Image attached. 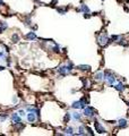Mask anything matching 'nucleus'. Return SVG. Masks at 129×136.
<instances>
[{
	"mask_svg": "<svg viewBox=\"0 0 129 136\" xmlns=\"http://www.w3.org/2000/svg\"><path fill=\"white\" fill-rule=\"evenodd\" d=\"M17 98H16V96H14V98H13V102H14V103H17Z\"/></svg>",
	"mask_w": 129,
	"mask_h": 136,
	"instance_id": "nucleus-26",
	"label": "nucleus"
},
{
	"mask_svg": "<svg viewBox=\"0 0 129 136\" xmlns=\"http://www.w3.org/2000/svg\"><path fill=\"white\" fill-rule=\"evenodd\" d=\"M5 68H6V67H3V66H0V70H3Z\"/></svg>",
	"mask_w": 129,
	"mask_h": 136,
	"instance_id": "nucleus-27",
	"label": "nucleus"
},
{
	"mask_svg": "<svg viewBox=\"0 0 129 136\" xmlns=\"http://www.w3.org/2000/svg\"><path fill=\"white\" fill-rule=\"evenodd\" d=\"M85 127L84 126H79V128H78V135H85Z\"/></svg>",
	"mask_w": 129,
	"mask_h": 136,
	"instance_id": "nucleus-18",
	"label": "nucleus"
},
{
	"mask_svg": "<svg viewBox=\"0 0 129 136\" xmlns=\"http://www.w3.org/2000/svg\"><path fill=\"white\" fill-rule=\"evenodd\" d=\"M86 104H87V101H86L85 98L80 99V100L78 101H75V102H73V104H71V108L73 109H84L86 107Z\"/></svg>",
	"mask_w": 129,
	"mask_h": 136,
	"instance_id": "nucleus-3",
	"label": "nucleus"
},
{
	"mask_svg": "<svg viewBox=\"0 0 129 136\" xmlns=\"http://www.w3.org/2000/svg\"><path fill=\"white\" fill-rule=\"evenodd\" d=\"M104 80L106 81V83L109 85H115V82L117 80V77H116V75L111 70H106L104 73Z\"/></svg>",
	"mask_w": 129,
	"mask_h": 136,
	"instance_id": "nucleus-1",
	"label": "nucleus"
},
{
	"mask_svg": "<svg viewBox=\"0 0 129 136\" xmlns=\"http://www.w3.org/2000/svg\"><path fill=\"white\" fill-rule=\"evenodd\" d=\"M51 50H52V52H54V53H59V52H60V48H59L58 45H54Z\"/></svg>",
	"mask_w": 129,
	"mask_h": 136,
	"instance_id": "nucleus-22",
	"label": "nucleus"
},
{
	"mask_svg": "<svg viewBox=\"0 0 129 136\" xmlns=\"http://www.w3.org/2000/svg\"><path fill=\"white\" fill-rule=\"evenodd\" d=\"M25 38H26L27 40H31V41H33V40H35V39H36V34L34 32H29L28 34H26V35H25Z\"/></svg>",
	"mask_w": 129,
	"mask_h": 136,
	"instance_id": "nucleus-13",
	"label": "nucleus"
},
{
	"mask_svg": "<svg viewBox=\"0 0 129 136\" xmlns=\"http://www.w3.org/2000/svg\"><path fill=\"white\" fill-rule=\"evenodd\" d=\"M77 68H78L79 70H83V71L91 70V67H90V66H87V65H79V66H77Z\"/></svg>",
	"mask_w": 129,
	"mask_h": 136,
	"instance_id": "nucleus-14",
	"label": "nucleus"
},
{
	"mask_svg": "<svg viewBox=\"0 0 129 136\" xmlns=\"http://www.w3.org/2000/svg\"><path fill=\"white\" fill-rule=\"evenodd\" d=\"M70 118H71V115H70V113H66V115H64V122H68V121L70 120Z\"/></svg>",
	"mask_w": 129,
	"mask_h": 136,
	"instance_id": "nucleus-20",
	"label": "nucleus"
},
{
	"mask_svg": "<svg viewBox=\"0 0 129 136\" xmlns=\"http://www.w3.org/2000/svg\"><path fill=\"white\" fill-rule=\"evenodd\" d=\"M94 78L96 81H102L104 80V73H102V71H97L96 74L94 75Z\"/></svg>",
	"mask_w": 129,
	"mask_h": 136,
	"instance_id": "nucleus-11",
	"label": "nucleus"
},
{
	"mask_svg": "<svg viewBox=\"0 0 129 136\" xmlns=\"http://www.w3.org/2000/svg\"><path fill=\"white\" fill-rule=\"evenodd\" d=\"M83 115L85 116V117H87V118H93L94 116L96 115V111L92 107H85L84 111H83Z\"/></svg>",
	"mask_w": 129,
	"mask_h": 136,
	"instance_id": "nucleus-4",
	"label": "nucleus"
},
{
	"mask_svg": "<svg viewBox=\"0 0 129 136\" xmlns=\"http://www.w3.org/2000/svg\"><path fill=\"white\" fill-rule=\"evenodd\" d=\"M12 40H13V42H14V43H17V42L19 41V36H18V34H13Z\"/></svg>",
	"mask_w": 129,
	"mask_h": 136,
	"instance_id": "nucleus-16",
	"label": "nucleus"
},
{
	"mask_svg": "<svg viewBox=\"0 0 129 136\" xmlns=\"http://www.w3.org/2000/svg\"><path fill=\"white\" fill-rule=\"evenodd\" d=\"M2 59H5V53L0 52V60H2Z\"/></svg>",
	"mask_w": 129,
	"mask_h": 136,
	"instance_id": "nucleus-25",
	"label": "nucleus"
},
{
	"mask_svg": "<svg viewBox=\"0 0 129 136\" xmlns=\"http://www.w3.org/2000/svg\"><path fill=\"white\" fill-rule=\"evenodd\" d=\"M18 115H19L22 118H23V117H25V116H26V111H25V110H23V109L18 110Z\"/></svg>",
	"mask_w": 129,
	"mask_h": 136,
	"instance_id": "nucleus-23",
	"label": "nucleus"
},
{
	"mask_svg": "<svg viewBox=\"0 0 129 136\" xmlns=\"http://www.w3.org/2000/svg\"><path fill=\"white\" fill-rule=\"evenodd\" d=\"M82 82H83V84H84V86H85V87H90V85H91L90 81L86 80V78H82Z\"/></svg>",
	"mask_w": 129,
	"mask_h": 136,
	"instance_id": "nucleus-17",
	"label": "nucleus"
},
{
	"mask_svg": "<svg viewBox=\"0 0 129 136\" xmlns=\"http://www.w3.org/2000/svg\"><path fill=\"white\" fill-rule=\"evenodd\" d=\"M57 10H58V13H60L61 15H64L66 13H67V8H57Z\"/></svg>",
	"mask_w": 129,
	"mask_h": 136,
	"instance_id": "nucleus-21",
	"label": "nucleus"
},
{
	"mask_svg": "<svg viewBox=\"0 0 129 136\" xmlns=\"http://www.w3.org/2000/svg\"><path fill=\"white\" fill-rule=\"evenodd\" d=\"M12 121H13V124L14 125L22 122V117L18 115V112H14L12 115Z\"/></svg>",
	"mask_w": 129,
	"mask_h": 136,
	"instance_id": "nucleus-6",
	"label": "nucleus"
},
{
	"mask_svg": "<svg viewBox=\"0 0 129 136\" xmlns=\"http://www.w3.org/2000/svg\"><path fill=\"white\" fill-rule=\"evenodd\" d=\"M111 41V39H109L108 34L106 33H103V34H101L99 38H97V43L101 45V47H104V45H106L108 43H110Z\"/></svg>",
	"mask_w": 129,
	"mask_h": 136,
	"instance_id": "nucleus-2",
	"label": "nucleus"
},
{
	"mask_svg": "<svg viewBox=\"0 0 129 136\" xmlns=\"http://www.w3.org/2000/svg\"><path fill=\"white\" fill-rule=\"evenodd\" d=\"M26 117H27V120H28V122H35L36 121V119L39 118L38 117V115H36L35 112H33V111H28V113L26 115Z\"/></svg>",
	"mask_w": 129,
	"mask_h": 136,
	"instance_id": "nucleus-5",
	"label": "nucleus"
},
{
	"mask_svg": "<svg viewBox=\"0 0 129 136\" xmlns=\"http://www.w3.org/2000/svg\"><path fill=\"white\" fill-rule=\"evenodd\" d=\"M117 91H119V92H122V91H125V89H126V86L123 85L122 83H118V84H116L115 86H113Z\"/></svg>",
	"mask_w": 129,
	"mask_h": 136,
	"instance_id": "nucleus-12",
	"label": "nucleus"
},
{
	"mask_svg": "<svg viewBox=\"0 0 129 136\" xmlns=\"http://www.w3.org/2000/svg\"><path fill=\"white\" fill-rule=\"evenodd\" d=\"M64 132V134H66V135H74V128L73 127L66 128Z\"/></svg>",
	"mask_w": 129,
	"mask_h": 136,
	"instance_id": "nucleus-15",
	"label": "nucleus"
},
{
	"mask_svg": "<svg viewBox=\"0 0 129 136\" xmlns=\"http://www.w3.org/2000/svg\"><path fill=\"white\" fill-rule=\"evenodd\" d=\"M0 6H3V1H2V0H0Z\"/></svg>",
	"mask_w": 129,
	"mask_h": 136,
	"instance_id": "nucleus-28",
	"label": "nucleus"
},
{
	"mask_svg": "<svg viewBox=\"0 0 129 136\" xmlns=\"http://www.w3.org/2000/svg\"><path fill=\"white\" fill-rule=\"evenodd\" d=\"M127 125H128L127 119H120V120L118 121V126H119V128H125V127H127Z\"/></svg>",
	"mask_w": 129,
	"mask_h": 136,
	"instance_id": "nucleus-10",
	"label": "nucleus"
},
{
	"mask_svg": "<svg viewBox=\"0 0 129 136\" xmlns=\"http://www.w3.org/2000/svg\"><path fill=\"white\" fill-rule=\"evenodd\" d=\"M8 118V115H7V113H1V115H0V121H5L6 120V119Z\"/></svg>",
	"mask_w": 129,
	"mask_h": 136,
	"instance_id": "nucleus-19",
	"label": "nucleus"
},
{
	"mask_svg": "<svg viewBox=\"0 0 129 136\" xmlns=\"http://www.w3.org/2000/svg\"><path fill=\"white\" fill-rule=\"evenodd\" d=\"M82 116H83V113L78 112V111H75V112L71 113V117H73V119L75 121H80L82 120Z\"/></svg>",
	"mask_w": 129,
	"mask_h": 136,
	"instance_id": "nucleus-9",
	"label": "nucleus"
},
{
	"mask_svg": "<svg viewBox=\"0 0 129 136\" xmlns=\"http://www.w3.org/2000/svg\"><path fill=\"white\" fill-rule=\"evenodd\" d=\"M94 126H95V129H96L97 133H100V134H104V133H105V128L103 127L102 125L99 122V121H95V122H94Z\"/></svg>",
	"mask_w": 129,
	"mask_h": 136,
	"instance_id": "nucleus-7",
	"label": "nucleus"
},
{
	"mask_svg": "<svg viewBox=\"0 0 129 136\" xmlns=\"http://www.w3.org/2000/svg\"><path fill=\"white\" fill-rule=\"evenodd\" d=\"M86 130L88 132V134H90V135H94V134H93V132H92V129H91L90 127H87V128H86Z\"/></svg>",
	"mask_w": 129,
	"mask_h": 136,
	"instance_id": "nucleus-24",
	"label": "nucleus"
},
{
	"mask_svg": "<svg viewBox=\"0 0 129 136\" xmlns=\"http://www.w3.org/2000/svg\"><path fill=\"white\" fill-rule=\"evenodd\" d=\"M58 73L61 75V76H66V75H67L68 73H70V71L68 70L67 66H60V67L58 68Z\"/></svg>",
	"mask_w": 129,
	"mask_h": 136,
	"instance_id": "nucleus-8",
	"label": "nucleus"
}]
</instances>
